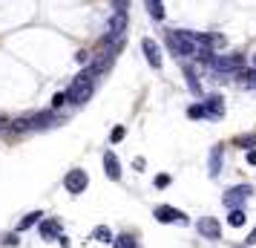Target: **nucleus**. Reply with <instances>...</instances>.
Instances as JSON below:
<instances>
[{
  "mask_svg": "<svg viewBox=\"0 0 256 248\" xmlns=\"http://www.w3.org/2000/svg\"><path fill=\"white\" fill-rule=\"evenodd\" d=\"M167 47H170V52H173V55H178V58H198V52H202V49L190 41V35H187V32H182V29L167 32Z\"/></svg>",
  "mask_w": 256,
  "mask_h": 248,
  "instance_id": "nucleus-2",
  "label": "nucleus"
},
{
  "mask_svg": "<svg viewBox=\"0 0 256 248\" xmlns=\"http://www.w3.org/2000/svg\"><path fill=\"white\" fill-rule=\"evenodd\" d=\"M210 70L219 75H239L244 70V55H213Z\"/></svg>",
  "mask_w": 256,
  "mask_h": 248,
  "instance_id": "nucleus-3",
  "label": "nucleus"
},
{
  "mask_svg": "<svg viewBox=\"0 0 256 248\" xmlns=\"http://www.w3.org/2000/svg\"><path fill=\"white\" fill-rule=\"evenodd\" d=\"M219 173H222V147L216 144L210 150V176H219Z\"/></svg>",
  "mask_w": 256,
  "mask_h": 248,
  "instance_id": "nucleus-13",
  "label": "nucleus"
},
{
  "mask_svg": "<svg viewBox=\"0 0 256 248\" xmlns=\"http://www.w3.org/2000/svg\"><path fill=\"white\" fill-rule=\"evenodd\" d=\"M55 124V113H35V116H29V130H44V127H52Z\"/></svg>",
  "mask_w": 256,
  "mask_h": 248,
  "instance_id": "nucleus-11",
  "label": "nucleus"
},
{
  "mask_svg": "<svg viewBox=\"0 0 256 248\" xmlns=\"http://www.w3.org/2000/svg\"><path fill=\"white\" fill-rule=\"evenodd\" d=\"M95 75H92V70L86 67L84 72H78L75 78H72V84H70V90H66V104H86L90 101V95H92V90H95V81H92Z\"/></svg>",
  "mask_w": 256,
  "mask_h": 248,
  "instance_id": "nucleus-1",
  "label": "nucleus"
},
{
  "mask_svg": "<svg viewBox=\"0 0 256 248\" xmlns=\"http://www.w3.org/2000/svg\"><path fill=\"white\" fill-rule=\"evenodd\" d=\"M141 49H144V55H147V64H150L152 70H158V67H162V49H158V44H156L152 38H144V41H141Z\"/></svg>",
  "mask_w": 256,
  "mask_h": 248,
  "instance_id": "nucleus-9",
  "label": "nucleus"
},
{
  "mask_svg": "<svg viewBox=\"0 0 256 248\" xmlns=\"http://www.w3.org/2000/svg\"><path fill=\"white\" fill-rule=\"evenodd\" d=\"M40 216H44L40 211H32V213H26L24 219L18 222V234H20V231H29L32 225H38V222H40Z\"/></svg>",
  "mask_w": 256,
  "mask_h": 248,
  "instance_id": "nucleus-15",
  "label": "nucleus"
},
{
  "mask_svg": "<svg viewBox=\"0 0 256 248\" xmlns=\"http://www.w3.org/2000/svg\"><path fill=\"white\" fill-rule=\"evenodd\" d=\"M86 185H90V176H86V170H70L66 173V179H64V188L70 190L72 196H78V193H84L86 190Z\"/></svg>",
  "mask_w": 256,
  "mask_h": 248,
  "instance_id": "nucleus-4",
  "label": "nucleus"
},
{
  "mask_svg": "<svg viewBox=\"0 0 256 248\" xmlns=\"http://www.w3.org/2000/svg\"><path fill=\"white\" fill-rule=\"evenodd\" d=\"M236 248H244V245H236Z\"/></svg>",
  "mask_w": 256,
  "mask_h": 248,
  "instance_id": "nucleus-33",
  "label": "nucleus"
},
{
  "mask_svg": "<svg viewBox=\"0 0 256 248\" xmlns=\"http://www.w3.org/2000/svg\"><path fill=\"white\" fill-rule=\"evenodd\" d=\"M104 170H106V176L112 179V182L121 179V162H118V156L112 153V150H106L104 153Z\"/></svg>",
  "mask_w": 256,
  "mask_h": 248,
  "instance_id": "nucleus-12",
  "label": "nucleus"
},
{
  "mask_svg": "<svg viewBox=\"0 0 256 248\" xmlns=\"http://www.w3.org/2000/svg\"><path fill=\"white\" fill-rule=\"evenodd\" d=\"M127 3L130 0H116V12H127Z\"/></svg>",
  "mask_w": 256,
  "mask_h": 248,
  "instance_id": "nucleus-28",
  "label": "nucleus"
},
{
  "mask_svg": "<svg viewBox=\"0 0 256 248\" xmlns=\"http://www.w3.org/2000/svg\"><path fill=\"white\" fill-rule=\"evenodd\" d=\"M124 136H127V130H124V127L118 124V127H112V133H110V142H112V144H118L121 139H124Z\"/></svg>",
  "mask_w": 256,
  "mask_h": 248,
  "instance_id": "nucleus-22",
  "label": "nucleus"
},
{
  "mask_svg": "<svg viewBox=\"0 0 256 248\" xmlns=\"http://www.w3.org/2000/svg\"><path fill=\"white\" fill-rule=\"evenodd\" d=\"M147 9H150V15L156 21H164V3L162 0H147Z\"/></svg>",
  "mask_w": 256,
  "mask_h": 248,
  "instance_id": "nucleus-19",
  "label": "nucleus"
},
{
  "mask_svg": "<svg viewBox=\"0 0 256 248\" xmlns=\"http://www.w3.org/2000/svg\"><path fill=\"white\" fill-rule=\"evenodd\" d=\"M187 116H190V118H204V107H202V104H193L190 110H187Z\"/></svg>",
  "mask_w": 256,
  "mask_h": 248,
  "instance_id": "nucleus-23",
  "label": "nucleus"
},
{
  "mask_svg": "<svg viewBox=\"0 0 256 248\" xmlns=\"http://www.w3.org/2000/svg\"><path fill=\"white\" fill-rule=\"evenodd\" d=\"M244 242H248V245H256V228L248 234V239H244Z\"/></svg>",
  "mask_w": 256,
  "mask_h": 248,
  "instance_id": "nucleus-30",
  "label": "nucleus"
},
{
  "mask_svg": "<svg viewBox=\"0 0 256 248\" xmlns=\"http://www.w3.org/2000/svg\"><path fill=\"white\" fill-rule=\"evenodd\" d=\"M248 165L256 167V150H248Z\"/></svg>",
  "mask_w": 256,
  "mask_h": 248,
  "instance_id": "nucleus-31",
  "label": "nucleus"
},
{
  "mask_svg": "<svg viewBox=\"0 0 256 248\" xmlns=\"http://www.w3.org/2000/svg\"><path fill=\"white\" fill-rule=\"evenodd\" d=\"M156 219L158 222H178V225H187V213H182L178 208H170V205H158L156 208Z\"/></svg>",
  "mask_w": 256,
  "mask_h": 248,
  "instance_id": "nucleus-7",
  "label": "nucleus"
},
{
  "mask_svg": "<svg viewBox=\"0 0 256 248\" xmlns=\"http://www.w3.org/2000/svg\"><path fill=\"white\" fill-rule=\"evenodd\" d=\"M3 242H6V245H18L20 239H18V234H9V236H3Z\"/></svg>",
  "mask_w": 256,
  "mask_h": 248,
  "instance_id": "nucleus-27",
  "label": "nucleus"
},
{
  "mask_svg": "<svg viewBox=\"0 0 256 248\" xmlns=\"http://www.w3.org/2000/svg\"><path fill=\"white\" fill-rule=\"evenodd\" d=\"M40 236L49 239V236H60V225L52 222V219H40Z\"/></svg>",
  "mask_w": 256,
  "mask_h": 248,
  "instance_id": "nucleus-14",
  "label": "nucleus"
},
{
  "mask_svg": "<svg viewBox=\"0 0 256 248\" xmlns=\"http://www.w3.org/2000/svg\"><path fill=\"white\" fill-rule=\"evenodd\" d=\"M250 193H254L250 185H236V188H228V190H224V205H228V211H230V208H242V202L248 199Z\"/></svg>",
  "mask_w": 256,
  "mask_h": 248,
  "instance_id": "nucleus-5",
  "label": "nucleus"
},
{
  "mask_svg": "<svg viewBox=\"0 0 256 248\" xmlns=\"http://www.w3.org/2000/svg\"><path fill=\"white\" fill-rule=\"evenodd\" d=\"M254 70H256V55H254Z\"/></svg>",
  "mask_w": 256,
  "mask_h": 248,
  "instance_id": "nucleus-32",
  "label": "nucleus"
},
{
  "mask_svg": "<svg viewBox=\"0 0 256 248\" xmlns=\"http://www.w3.org/2000/svg\"><path fill=\"white\" fill-rule=\"evenodd\" d=\"M239 75H242L244 81L250 84V87H256V70H250V72H239Z\"/></svg>",
  "mask_w": 256,
  "mask_h": 248,
  "instance_id": "nucleus-26",
  "label": "nucleus"
},
{
  "mask_svg": "<svg viewBox=\"0 0 256 248\" xmlns=\"http://www.w3.org/2000/svg\"><path fill=\"white\" fill-rule=\"evenodd\" d=\"M124 29H127V12H116L110 18V24H106V38L118 44L124 38Z\"/></svg>",
  "mask_w": 256,
  "mask_h": 248,
  "instance_id": "nucleus-6",
  "label": "nucleus"
},
{
  "mask_svg": "<svg viewBox=\"0 0 256 248\" xmlns=\"http://www.w3.org/2000/svg\"><path fill=\"white\" fill-rule=\"evenodd\" d=\"M64 104H66V95L64 93H58L55 98H52V110H58V107H64Z\"/></svg>",
  "mask_w": 256,
  "mask_h": 248,
  "instance_id": "nucleus-25",
  "label": "nucleus"
},
{
  "mask_svg": "<svg viewBox=\"0 0 256 248\" xmlns=\"http://www.w3.org/2000/svg\"><path fill=\"white\" fill-rule=\"evenodd\" d=\"M184 81H187V87H190V93H193V95H202V87H198L196 72H193V70H184Z\"/></svg>",
  "mask_w": 256,
  "mask_h": 248,
  "instance_id": "nucleus-20",
  "label": "nucleus"
},
{
  "mask_svg": "<svg viewBox=\"0 0 256 248\" xmlns=\"http://www.w3.org/2000/svg\"><path fill=\"white\" fill-rule=\"evenodd\" d=\"M75 58H78V64H86V61H90V52H78Z\"/></svg>",
  "mask_w": 256,
  "mask_h": 248,
  "instance_id": "nucleus-29",
  "label": "nucleus"
},
{
  "mask_svg": "<svg viewBox=\"0 0 256 248\" xmlns=\"http://www.w3.org/2000/svg\"><path fill=\"white\" fill-rule=\"evenodd\" d=\"M170 182H173V179L167 176V173H158V176H156V188H167Z\"/></svg>",
  "mask_w": 256,
  "mask_h": 248,
  "instance_id": "nucleus-24",
  "label": "nucleus"
},
{
  "mask_svg": "<svg viewBox=\"0 0 256 248\" xmlns=\"http://www.w3.org/2000/svg\"><path fill=\"white\" fill-rule=\"evenodd\" d=\"M202 107H204V118H222L224 116V101H222V95H210Z\"/></svg>",
  "mask_w": 256,
  "mask_h": 248,
  "instance_id": "nucleus-10",
  "label": "nucleus"
},
{
  "mask_svg": "<svg viewBox=\"0 0 256 248\" xmlns=\"http://www.w3.org/2000/svg\"><path fill=\"white\" fill-rule=\"evenodd\" d=\"M95 239H98V242H112V231H110L106 225H98V228H95Z\"/></svg>",
  "mask_w": 256,
  "mask_h": 248,
  "instance_id": "nucleus-21",
  "label": "nucleus"
},
{
  "mask_svg": "<svg viewBox=\"0 0 256 248\" xmlns=\"http://www.w3.org/2000/svg\"><path fill=\"white\" fill-rule=\"evenodd\" d=\"M196 228H198V234L204 236V239H219L222 236V225L213 219V216H202L196 222Z\"/></svg>",
  "mask_w": 256,
  "mask_h": 248,
  "instance_id": "nucleus-8",
  "label": "nucleus"
},
{
  "mask_svg": "<svg viewBox=\"0 0 256 248\" xmlns=\"http://www.w3.org/2000/svg\"><path fill=\"white\" fill-rule=\"evenodd\" d=\"M228 225H230V228L244 225V211L242 208H230V213H228Z\"/></svg>",
  "mask_w": 256,
  "mask_h": 248,
  "instance_id": "nucleus-18",
  "label": "nucleus"
},
{
  "mask_svg": "<svg viewBox=\"0 0 256 248\" xmlns=\"http://www.w3.org/2000/svg\"><path fill=\"white\" fill-rule=\"evenodd\" d=\"M233 147L254 150V147H256V133H244V136H236V139H233Z\"/></svg>",
  "mask_w": 256,
  "mask_h": 248,
  "instance_id": "nucleus-16",
  "label": "nucleus"
},
{
  "mask_svg": "<svg viewBox=\"0 0 256 248\" xmlns=\"http://www.w3.org/2000/svg\"><path fill=\"white\" fill-rule=\"evenodd\" d=\"M112 245L116 248H138V239L130 234H118V236H112Z\"/></svg>",
  "mask_w": 256,
  "mask_h": 248,
  "instance_id": "nucleus-17",
  "label": "nucleus"
}]
</instances>
